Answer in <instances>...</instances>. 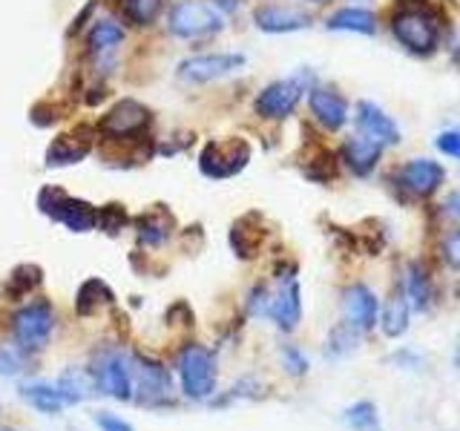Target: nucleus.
Masks as SVG:
<instances>
[{"label":"nucleus","instance_id":"11","mask_svg":"<svg viewBox=\"0 0 460 431\" xmlns=\"http://www.w3.org/2000/svg\"><path fill=\"white\" fill-rule=\"evenodd\" d=\"M342 316L345 325L357 334H368V330L380 322V299L368 285H351L342 291Z\"/></svg>","mask_w":460,"mask_h":431},{"label":"nucleus","instance_id":"42","mask_svg":"<svg viewBox=\"0 0 460 431\" xmlns=\"http://www.w3.org/2000/svg\"><path fill=\"white\" fill-rule=\"evenodd\" d=\"M0 431H12V428H6V426H0Z\"/></svg>","mask_w":460,"mask_h":431},{"label":"nucleus","instance_id":"35","mask_svg":"<svg viewBox=\"0 0 460 431\" xmlns=\"http://www.w3.org/2000/svg\"><path fill=\"white\" fill-rule=\"evenodd\" d=\"M282 365L294 374V377H302V374H308V356L302 354L296 345H285L282 348Z\"/></svg>","mask_w":460,"mask_h":431},{"label":"nucleus","instance_id":"7","mask_svg":"<svg viewBox=\"0 0 460 431\" xmlns=\"http://www.w3.org/2000/svg\"><path fill=\"white\" fill-rule=\"evenodd\" d=\"M251 158L248 141L242 138H230V141H210L205 150H201L199 167L208 179H230L236 176L239 170H244Z\"/></svg>","mask_w":460,"mask_h":431},{"label":"nucleus","instance_id":"15","mask_svg":"<svg viewBox=\"0 0 460 431\" xmlns=\"http://www.w3.org/2000/svg\"><path fill=\"white\" fill-rule=\"evenodd\" d=\"M308 104H311L314 119L325 129H331V133H337V129L349 124V104H345V98L337 90H331V86H311Z\"/></svg>","mask_w":460,"mask_h":431},{"label":"nucleus","instance_id":"24","mask_svg":"<svg viewBox=\"0 0 460 431\" xmlns=\"http://www.w3.org/2000/svg\"><path fill=\"white\" fill-rule=\"evenodd\" d=\"M172 216L167 210H150V213H144L138 216V242L141 244H147V248H158V244H164L172 233Z\"/></svg>","mask_w":460,"mask_h":431},{"label":"nucleus","instance_id":"38","mask_svg":"<svg viewBox=\"0 0 460 431\" xmlns=\"http://www.w3.org/2000/svg\"><path fill=\"white\" fill-rule=\"evenodd\" d=\"M95 423H98L101 431H136L129 423H124L121 417H112V414H98Z\"/></svg>","mask_w":460,"mask_h":431},{"label":"nucleus","instance_id":"41","mask_svg":"<svg viewBox=\"0 0 460 431\" xmlns=\"http://www.w3.org/2000/svg\"><path fill=\"white\" fill-rule=\"evenodd\" d=\"M311 4H325V0H311Z\"/></svg>","mask_w":460,"mask_h":431},{"label":"nucleus","instance_id":"22","mask_svg":"<svg viewBox=\"0 0 460 431\" xmlns=\"http://www.w3.org/2000/svg\"><path fill=\"white\" fill-rule=\"evenodd\" d=\"M402 294H406L409 305L417 308V311H426L431 305V279H429V270L423 262H411L406 268V277H402Z\"/></svg>","mask_w":460,"mask_h":431},{"label":"nucleus","instance_id":"39","mask_svg":"<svg viewBox=\"0 0 460 431\" xmlns=\"http://www.w3.org/2000/svg\"><path fill=\"white\" fill-rule=\"evenodd\" d=\"M443 213L449 216L452 222H460V190H455L449 198H446V205H443Z\"/></svg>","mask_w":460,"mask_h":431},{"label":"nucleus","instance_id":"25","mask_svg":"<svg viewBox=\"0 0 460 431\" xmlns=\"http://www.w3.org/2000/svg\"><path fill=\"white\" fill-rule=\"evenodd\" d=\"M21 397L40 414H61L66 400L61 394L58 385H47V383H32V385H23L21 388Z\"/></svg>","mask_w":460,"mask_h":431},{"label":"nucleus","instance_id":"13","mask_svg":"<svg viewBox=\"0 0 460 431\" xmlns=\"http://www.w3.org/2000/svg\"><path fill=\"white\" fill-rule=\"evenodd\" d=\"M268 320L277 322L279 330H294L302 320V296H299V282L294 273H282L277 294H270L268 305Z\"/></svg>","mask_w":460,"mask_h":431},{"label":"nucleus","instance_id":"6","mask_svg":"<svg viewBox=\"0 0 460 431\" xmlns=\"http://www.w3.org/2000/svg\"><path fill=\"white\" fill-rule=\"evenodd\" d=\"M222 29L219 12L199 0H179L170 12V32L176 38H208Z\"/></svg>","mask_w":460,"mask_h":431},{"label":"nucleus","instance_id":"1","mask_svg":"<svg viewBox=\"0 0 460 431\" xmlns=\"http://www.w3.org/2000/svg\"><path fill=\"white\" fill-rule=\"evenodd\" d=\"M394 40L411 55H435L443 40V14L431 0H400L388 14Z\"/></svg>","mask_w":460,"mask_h":431},{"label":"nucleus","instance_id":"21","mask_svg":"<svg viewBox=\"0 0 460 431\" xmlns=\"http://www.w3.org/2000/svg\"><path fill=\"white\" fill-rule=\"evenodd\" d=\"M253 222H256V213L244 216V219H239L234 230H230V248L236 251L239 259H253L265 242V227H259V224L253 227Z\"/></svg>","mask_w":460,"mask_h":431},{"label":"nucleus","instance_id":"28","mask_svg":"<svg viewBox=\"0 0 460 431\" xmlns=\"http://www.w3.org/2000/svg\"><path fill=\"white\" fill-rule=\"evenodd\" d=\"M121 40H124V29L119 21H112V18H104V21H98L93 26V32H90V49L95 55H107L112 52L115 47H121Z\"/></svg>","mask_w":460,"mask_h":431},{"label":"nucleus","instance_id":"19","mask_svg":"<svg viewBox=\"0 0 460 431\" xmlns=\"http://www.w3.org/2000/svg\"><path fill=\"white\" fill-rule=\"evenodd\" d=\"M331 32H351V35H374L377 32V14L371 9H359V6H345L337 9L334 14H328L325 23Z\"/></svg>","mask_w":460,"mask_h":431},{"label":"nucleus","instance_id":"26","mask_svg":"<svg viewBox=\"0 0 460 431\" xmlns=\"http://www.w3.org/2000/svg\"><path fill=\"white\" fill-rule=\"evenodd\" d=\"M43 282V270L38 265H18L14 268L9 277H6V285H4V294L12 299V302H18L23 299L26 294H32L35 287Z\"/></svg>","mask_w":460,"mask_h":431},{"label":"nucleus","instance_id":"20","mask_svg":"<svg viewBox=\"0 0 460 431\" xmlns=\"http://www.w3.org/2000/svg\"><path fill=\"white\" fill-rule=\"evenodd\" d=\"M409 313H411L409 299L402 294V287H397V291L383 302V313H380L377 325L383 328L385 337H392V339L402 337L409 330Z\"/></svg>","mask_w":460,"mask_h":431},{"label":"nucleus","instance_id":"14","mask_svg":"<svg viewBox=\"0 0 460 431\" xmlns=\"http://www.w3.org/2000/svg\"><path fill=\"white\" fill-rule=\"evenodd\" d=\"M354 121H357L359 133L383 144V147H394V144H400V127L394 124L392 115L374 104V101H359Z\"/></svg>","mask_w":460,"mask_h":431},{"label":"nucleus","instance_id":"18","mask_svg":"<svg viewBox=\"0 0 460 431\" xmlns=\"http://www.w3.org/2000/svg\"><path fill=\"white\" fill-rule=\"evenodd\" d=\"M147 121H150L147 110H144L141 104H136V101H124V104H119L107 115L104 124H101V129H107V133H112V136L127 138V136H136L138 129L147 127Z\"/></svg>","mask_w":460,"mask_h":431},{"label":"nucleus","instance_id":"36","mask_svg":"<svg viewBox=\"0 0 460 431\" xmlns=\"http://www.w3.org/2000/svg\"><path fill=\"white\" fill-rule=\"evenodd\" d=\"M435 147L446 158H452V162H460V129H443V133H438Z\"/></svg>","mask_w":460,"mask_h":431},{"label":"nucleus","instance_id":"10","mask_svg":"<svg viewBox=\"0 0 460 431\" xmlns=\"http://www.w3.org/2000/svg\"><path fill=\"white\" fill-rule=\"evenodd\" d=\"M40 210L52 216L55 222H64L69 230H75V233H86V230L95 227V219L98 213L93 205H86L81 198H69L64 196L61 190H43L40 198H38Z\"/></svg>","mask_w":460,"mask_h":431},{"label":"nucleus","instance_id":"12","mask_svg":"<svg viewBox=\"0 0 460 431\" xmlns=\"http://www.w3.org/2000/svg\"><path fill=\"white\" fill-rule=\"evenodd\" d=\"M244 66V55L236 52H225V55H199L184 61L179 66V78L187 84H208L216 78H225L230 72H236Z\"/></svg>","mask_w":460,"mask_h":431},{"label":"nucleus","instance_id":"2","mask_svg":"<svg viewBox=\"0 0 460 431\" xmlns=\"http://www.w3.org/2000/svg\"><path fill=\"white\" fill-rule=\"evenodd\" d=\"M93 377L98 391L110 394L112 400H133V356H127L121 348H101L93 359Z\"/></svg>","mask_w":460,"mask_h":431},{"label":"nucleus","instance_id":"9","mask_svg":"<svg viewBox=\"0 0 460 431\" xmlns=\"http://www.w3.org/2000/svg\"><path fill=\"white\" fill-rule=\"evenodd\" d=\"M133 391L141 406H164L172 391L170 371L150 356H133Z\"/></svg>","mask_w":460,"mask_h":431},{"label":"nucleus","instance_id":"31","mask_svg":"<svg viewBox=\"0 0 460 431\" xmlns=\"http://www.w3.org/2000/svg\"><path fill=\"white\" fill-rule=\"evenodd\" d=\"M164 0H124V12L129 14V21L138 26H147L155 21V14L162 12Z\"/></svg>","mask_w":460,"mask_h":431},{"label":"nucleus","instance_id":"32","mask_svg":"<svg viewBox=\"0 0 460 431\" xmlns=\"http://www.w3.org/2000/svg\"><path fill=\"white\" fill-rule=\"evenodd\" d=\"M26 359L23 348H14V345H0V377H18L23 371Z\"/></svg>","mask_w":460,"mask_h":431},{"label":"nucleus","instance_id":"23","mask_svg":"<svg viewBox=\"0 0 460 431\" xmlns=\"http://www.w3.org/2000/svg\"><path fill=\"white\" fill-rule=\"evenodd\" d=\"M58 388H61L66 406H75V402H84V400L95 397L98 383L93 377V371H86V368H69V371L61 374V380H58Z\"/></svg>","mask_w":460,"mask_h":431},{"label":"nucleus","instance_id":"8","mask_svg":"<svg viewBox=\"0 0 460 431\" xmlns=\"http://www.w3.org/2000/svg\"><path fill=\"white\" fill-rule=\"evenodd\" d=\"M394 181L409 198H429L440 190L446 181V170L435 158H411V162L400 164L394 172Z\"/></svg>","mask_w":460,"mask_h":431},{"label":"nucleus","instance_id":"4","mask_svg":"<svg viewBox=\"0 0 460 431\" xmlns=\"http://www.w3.org/2000/svg\"><path fill=\"white\" fill-rule=\"evenodd\" d=\"M55 328V316L49 302H32L21 308L12 320V334L23 351H43Z\"/></svg>","mask_w":460,"mask_h":431},{"label":"nucleus","instance_id":"16","mask_svg":"<svg viewBox=\"0 0 460 431\" xmlns=\"http://www.w3.org/2000/svg\"><path fill=\"white\" fill-rule=\"evenodd\" d=\"M340 158L345 162V167H349L354 176H371L374 170H377L380 158H383V144H377L374 138L368 136H351L349 141H342L340 147Z\"/></svg>","mask_w":460,"mask_h":431},{"label":"nucleus","instance_id":"33","mask_svg":"<svg viewBox=\"0 0 460 431\" xmlns=\"http://www.w3.org/2000/svg\"><path fill=\"white\" fill-rule=\"evenodd\" d=\"M95 224L104 230V233H119V230L127 224V213H124V207L121 205H107V207H101L98 210V219H95Z\"/></svg>","mask_w":460,"mask_h":431},{"label":"nucleus","instance_id":"29","mask_svg":"<svg viewBox=\"0 0 460 431\" xmlns=\"http://www.w3.org/2000/svg\"><path fill=\"white\" fill-rule=\"evenodd\" d=\"M345 426H349L351 431H383L377 406L368 402V400L354 402V406L345 411Z\"/></svg>","mask_w":460,"mask_h":431},{"label":"nucleus","instance_id":"37","mask_svg":"<svg viewBox=\"0 0 460 431\" xmlns=\"http://www.w3.org/2000/svg\"><path fill=\"white\" fill-rule=\"evenodd\" d=\"M440 253L455 270H460V230H449L440 242Z\"/></svg>","mask_w":460,"mask_h":431},{"label":"nucleus","instance_id":"5","mask_svg":"<svg viewBox=\"0 0 460 431\" xmlns=\"http://www.w3.org/2000/svg\"><path fill=\"white\" fill-rule=\"evenodd\" d=\"M308 92V75H296V78H282V81H273L268 84L262 92L256 95V112L262 119L270 121H282L288 119L296 104L302 101V95Z\"/></svg>","mask_w":460,"mask_h":431},{"label":"nucleus","instance_id":"30","mask_svg":"<svg viewBox=\"0 0 460 431\" xmlns=\"http://www.w3.org/2000/svg\"><path fill=\"white\" fill-rule=\"evenodd\" d=\"M337 172H340V155L334 150H316L311 164L305 167V176L314 181H323V184L334 181Z\"/></svg>","mask_w":460,"mask_h":431},{"label":"nucleus","instance_id":"3","mask_svg":"<svg viewBox=\"0 0 460 431\" xmlns=\"http://www.w3.org/2000/svg\"><path fill=\"white\" fill-rule=\"evenodd\" d=\"M181 391L190 400H208L216 391V356L205 345H184L179 354Z\"/></svg>","mask_w":460,"mask_h":431},{"label":"nucleus","instance_id":"40","mask_svg":"<svg viewBox=\"0 0 460 431\" xmlns=\"http://www.w3.org/2000/svg\"><path fill=\"white\" fill-rule=\"evenodd\" d=\"M242 4H244V0H213V6L222 9V12H236Z\"/></svg>","mask_w":460,"mask_h":431},{"label":"nucleus","instance_id":"17","mask_svg":"<svg viewBox=\"0 0 460 431\" xmlns=\"http://www.w3.org/2000/svg\"><path fill=\"white\" fill-rule=\"evenodd\" d=\"M256 26L268 35H288V32H299V29H308L311 18L305 12L291 9V6H259L253 12Z\"/></svg>","mask_w":460,"mask_h":431},{"label":"nucleus","instance_id":"27","mask_svg":"<svg viewBox=\"0 0 460 431\" xmlns=\"http://www.w3.org/2000/svg\"><path fill=\"white\" fill-rule=\"evenodd\" d=\"M112 299L115 296H112V291L104 282H101V279H86L81 285L78 296H75V311L81 316H93L95 311H101L104 305H112Z\"/></svg>","mask_w":460,"mask_h":431},{"label":"nucleus","instance_id":"34","mask_svg":"<svg viewBox=\"0 0 460 431\" xmlns=\"http://www.w3.org/2000/svg\"><path fill=\"white\" fill-rule=\"evenodd\" d=\"M84 155H86V147H72V144L66 141V136H64L49 150V164H72V162H78V158H84Z\"/></svg>","mask_w":460,"mask_h":431}]
</instances>
